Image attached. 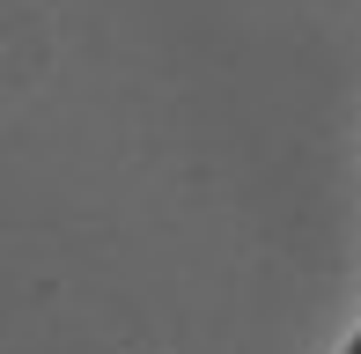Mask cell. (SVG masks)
<instances>
[{"label":"cell","instance_id":"cell-1","mask_svg":"<svg viewBox=\"0 0 361 354\" xmlns=\"http://www.w3.org/2000/svg\"><path fill=\"white\" fill-rule=\"evenodd\" d=\"M347 354H361V340H354V347H347Z\"/></svg>","mask_w":361,"mask_h":354}]
</instances>
